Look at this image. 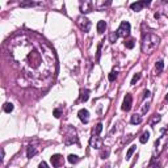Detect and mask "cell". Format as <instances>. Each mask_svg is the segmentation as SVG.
<instances>
[{
    "instance_id": "cell-1",
    "label": "cell",
    "mask_w": 168,
    "mask_h": 168,
    "mask_svg": "<svg viewBox=\"0 0 168 168\" xmlns=\"http://www.w3.org/2000/svg\"><path fill=\"white\" fill-rule=\"evenodd\" d=\"M7 50L17 71L36 88H47L58 72V59L53 46L30 30L16 33L7 41Z\"/></svg>"
},
{
    "instance_id": "cell-2",
    "label": "cell",
    "mask_w": 168,
    "mask_h": 168,
    "mask_svg": "<svg viewBox=\"0 0 168 168\" xmlns=\"http://www.w3.org/2000/svg\"><path fill=\"white\" fill-rule=\"evenodd\" d=\"M160 44V37H158L156 34L150 32H143L142 34V42H140V49L142 53L145 54H151L152 51L156 50V47Z\"/></svg>"
},
{
    "instance_id": "cell-3",
    "label": "cell",
    "mask_w": 168,
    "mask_h": 168,
    "mask_svg": "<svg viewBox=\"0 0 168 168\" xmlns=\"http://www.w3.org/2000/svg\"><path fill=\"white\" fill-rule=\"evenodd\" d=\"M74 143H79L78 133H76L75 127L68 126L66 129V133H65V145L70 146V145H74Z\"/></svg>"
},
{
    "instance_id": "cell-4",
    "label": "cell",
    "mask_w": 168,
    "mask_h": 168,
    "mask_svg": "<svg viewBox=\"0 0 168 168\" xmlns=\"http://www.w3.org/2000/svg\"><path fill=\"white\" fill-rule=\"evenodd\" d=\"M76 25L79 26V29H80L81 32L87 33V32H89V29H91V21L84 16H79L78 19H76Z\"/></svg>"
},
{
    "instance_id": "cell-5",
    "label": "cell",
    "mask_w": 168,
    "mask_h": 168,
    "mask_svg": "<svg viewBox=\"0 0 168 168\" xmlns=\"http://www.w3.org/2000/svg\"><path fill=\"white\" fill-rule=\"evenodd\" d=\"M130 29H131L130 24L127 23V21H122L121 25L118 26V29H117L118 37H127V36L130 34Z\"/></svg>"
},
{
    "instance_id": "cell-6",
    "label": "cell",
    "mask_w": 168,
    "mask_h": 168,
    "mask_svg": "<svg viewBox=\"0 0 168 168\" xmlns=\"http://www.w3.org/2000/svg\"><path fill=\"white\" fill-rule=\"evenodd\" d=\"M150 4H151V0H138L137 3H133V4L130 5V8L134 12H139V11H142L145 7H148Z\"/></svg>"
},
{
    "instance_id": "cell-7",
    "label": "cell",
    "mask_w": 168,
    "mask_h": 168,
    "mask_svg": "<svg viewBox=\"0 0 168 168\" xmlns=\"http://www.w3.org/2000/svg\"><path fill=\"white\" fill-rule=\"evenodd\" d=\"M80 12L83 15L89 13L92 11V0H80V4H79Z\"/></svg>"
},
{
    "instance_id": "cell-8",
    "label": "cell",
    "mask_w": 168,
    "mask_h": 168,
    "mask_svg": "<svg viewBox=\"0 0 168 168\" xmlns=\"http://www.w3.org/2000/svg\"><path fill=\"white\" fill-rule=\"evenodd\" d=\"M89 145L92 148H101L103 147V139L101 137H99V134H92L89 140Z\"/></svg>"
},
{
    "instance_id": "cell-9",
    "label": "cell",
    "mask_w": 168,
    "mask_h": 168,
    "mask_svg": "<svg viewBox=\"0 0 168 168\" xmlns=\"http://www.w3.org/2000/svg\"><path fill=\"white\" fill-rule=\"evenodd\" d=\"M50 160H51V164H53V167H62L63 164H65V159H63L62 155H59V154H55V155H53V156L50 158Z\"/></svg>"
},
{
    "instance_id": "cell-10",
    "label": "cell",
    "mask_w": 168,
    "mask_h": 168,
    "mask_svg": "<svg viewBox=\"0 0 168 168\" xmlns=\"http://www.w3.org/2000/svg\"><path fill=\"white\" fill-rule=\"evenodd\" d=\"M131 104H133V97H131V95L127 93L124 99V103H122V111L129 112L131 109Z\"/></svg>"
},
{
    "instance_id": "cell-11",
    "label": "cell",
    "mask_w": 168,
    "mask_h": 168,
    "mask_svg": "<svg viewBox=\"0 0 168 168\" xmlns=\"http://www.w3.org/2000/svg\"><path fill=\"white\" fill-rule=\"evenodd\" d=\"M78 116L83 124H88V122H89V112H88L87 109H80V111L78 112Z\"/></svg>"
},
{
    "instance_id": "cell-12",
    "label": "cell",
    "mask_w": 168,
    "mask_h": 168,
    "mask_svg": "<svg viewBox=\"0 0 168 168\" xmlns=\"http://www.w3.org/2000/svg\"><path fill=\"white\" fill-rule=\"evenodd\" d=\"M89 99V89H83L80 92V97H79V101L80 103H85Z\"/></svg>"
},
{
    "instance_id": "cell-13",
    "label": "cell",
    "mask_w": 168,
    "mask_h": 168,
    "mask_svg": "<svg viewBox=\"0 0 168 168\" xmlns=\"http://www.w3.org/2000/svg\"><path fill=\"white\" fill-rule=\"evenodd\" d=\"M37 148H36V146H33V145H30V146H28V150H26V156H28L29 159L30 158H33L36 154H37Z\"/></svg>"
},
{
    "instance_id": "cell-14",
    "label": "cell",
    "mask_w": 168,
    "mask_h": 168,
    "mask_svg": "<svg viewBox=\"0 0 168 168\" xmlns=\"http://www.w3.org/2000/svg\"><path fill=\"white\" fill-rule=\"evenodd\" d=\"M105 29H106V23L105 21H99V23H97V32L100 33V34H103L104 32H105Z\"/></svg>"
},
{
    "instance_id": "cell-15",
    "label": "cell",
    "mask_w": 168,
    "mask_h": 168,
    "mask_svg": "<svg viewBox=\"0 0 168 168\" xmlns=\"http://www.w3.org/2000/svg\"><path fill=\"white\" fill-rule=\"evenodd\" d=\"M130 121H131V124L133 125H139L140 122H142V117H140L139 114H133Z\"/></svg>"
},
{
    "instance_id": "cell-16",
    "label": "cell",
    "mask_w": 168,
    "mask_h": 168,
    "mask_svg": "<svg viewBox=\"0 0 168 168\" xmlns=\"http://www.w3.org/2000/svg\"><path fill=\"white\" fill-rule=\"evenodd\" d=\"M163 68H164L163 60H159V62H156V66H155V71H156V74H160V72L163 71Z\"/></svg>"
},
{
    "instance_id": "cell-17",
    "label": "cell",
    "mask_w": 168,
    "mask_h": 168,
    "mask_svg": "<svg viewBox=\"0 0 168 168\" xmlns=\"http://www.w3.org/2000/svg\"><path fill=\"white\" fill-rule=\"evenodd\" d=\"M148 139H150V133H148V131H145V133H143L142 135H140L139 142H140V143H146Z\"/></svg>"
},
{
    "instance_id": "cell-18",
    "label": "cell",
    "mask_w": 168,
    "mask_h": 168,
    "mask_svg": "<svg viewBox=\"0 0 168 168\" xmlns=\"http://www.w3.org/2000/svg\"><path fill=\"white\" fill-rule=\"evenodd\" d=\"M67 160H68V163H71V164H75V163H78L79 161V156H76V155H68V158H67Z\"/></svg>"
},
{
    "instance_id": "cell-19",
    "label": "cell",
    "mask_w": 168,
    "mask_h": 168,
    "mask_svg": "<svg viewBox=\"0 0 168 168\" xmlns=\"http://www.w3.org/2000/svg\"><path fill=\"white\" fill-rule=\"evenodd\" d=\"M135 150H137V146H131V147L129 148V151L126 152V160H129V159L131 158V155L135 152Z\"/></svg>"
},
{
    "instance_id": "cell-20",
    "label": "cell",
    "mask_w": 168,
    "mask_h": 168,
    "mask_svg": "<svg viewBox=\"0 0 168 168\" xmlns=\"http://www.w3.org/2000/svg\"><path fill=\"white\" fill-rule=\"evenodd\" d=\"M12 111H13V104L5 103V104H4V112H5V113H11Z\"/></svg>"
},
{
    "instance_id": "cell-21",
    "label": "cell",
    "mask_w": 168,
    "mask_h": 168,
    "mask_svg": "<svg viewBox=\"0 0 168 168\" xmlns=\"http://www.w3.org/2000/svg\"><path fill=\"white\" fill-rule=\"evenodd\" d=\"M103 131V124H97L96 127L93 129V133L92 134H100Z\"/></svg>"
},
{
    "instance_id": "cell-22",
    "label": "cell",
    "mask_w": 168,
    "mask_h": 168,
    "mask_svg": "<svg viewBox=\"0 0 168 168\" xmlns=\"http://www.w3.org/2000/svg\"><path fill=\"white\" fill-rule=\"evenodd\" d=\"M33 5H36V4L32 1V0H26V1L21 3V7H23V8H26V7H33Z\"/></svg>"
},
{
    "instance_id": "cell-23",
    "label": "cell",
    "mask_w": 168,
    "mask_h": 168,
    "mask_svg": "<svg viewBox=\"0 0 168 168\" xmlns=\"http://www.w3.org/2000/svg\"><path fill=\"white\" fill-rule=\"evenodd\" d=\"M116 78H117V71H116V70H113L111 74H109L108 79H109V81H114V80H116Z\"/></svg>"
},
{
    "instance_id": "cell-24",
    "label": "cell",
    "mask_w": 168,
    "mask_h": 168,
    "mask_svg": "<svg viewBox=\"0 0 168 168\" xmlns=\"http://www.w3.org/2000/svg\"><path fill=\"white\" fill-rule=\"evenodd\" d=\"M117 38H118V34H117V32H113L111 36H109V39H111V42L112 44H114L116 41H117Z\"/></svg>"
},
{
    "instance_id": "cell-25",
    "label": "cell",
    "mask_w": 168,
    "mask_h": 168,
    "mask_svg": "<svg viewBox=\"0 0 168 168\" xmlns=\"http://www.w3.org/2000/svg\"><path fill=\"white\" fill-rule=\"evenodd\" d=\"M139 79H140V74H135V75H134V76H133V79H131V85L135 84L137 81L139 80Z\"/></svg>"
},
{
    "instance_id": "cell-26",
    "label": "cell",
    "mask_w": 168,
    "mask_h": 168,
    "mask_svg": "<svg viewBox=\"0 0 168 168\" xmlns=\"http://www.w3.org/2000/svg\"><path fill=\"white\" fill-rule=\"evenodd\" d=\"M125 46H126L127 49H133L134 47V39H130V41L125 42Z\"/></svg>"
},
{
    "instance_id": "cell-27",
    "label": "cell",
    "mask_w": 168,
    "mask_h": 168,
    "mask_svg": "<svg viewBox=\"0 0 168 168\" xmlns=\"http://www.w3.org/2000/svg\"><path fill=\"white\" fill-rule=\"evenodd\" d=\"M101 46H103V44L100 42L99 44V47H97V55H96V60H99L100 59V54H101Z\"/></svg>"
},
{
    "instance_id": "cell-28",
    "label": "cell",
    "mask_w": 168,
    "mask_h": 168,
    "mask_svg": "<svg viewBox=\"0 0 168 168\" xmlns=\"http://www.w3.org/2000/svg\"><path fill=\"white\" fill-rule=\"evenodd\" d=\"M60 114H62L60 109H54V116H55L57 118H59V117H60Z\"/></svg>"
},
{
    "instance_id": "cell-29",
    "label": "cell",
    "mask_w": 168,
    "mask_h": 168,
    "mask_svg": "<svg viewBox=\"0 0 168 168\" xmlns=\"http://www.w3.org/2000/svg\"><path fill=\"white\" fill-rule=\"evenodd\" d=\"M108 155H109V150H106V151H103V152H101V158H103V159L108 158Z\"/></svg>"
},
{
    "instance_id": "cell-30",
    "label": "cell",
    "mask_w": 168,
    "mask_h": 168,
    "mask_svg": "<svg viewBox=\"0 0 168 168\" xmlns=\"http://www.w3.org/2000/svg\"><path fill=\"white\" fill-rule=\"evenodd\" d=\"M159 121H160V116H155V117H154V120H152V125H154L155 124V122H159Z\"/></svg>"
},
{
    "instance_id": "cell-31",
    "label": "cell",
    "mask_w": 168,
    "mask_h": 168,
    "mask_svg": "<svg viewBox=\"0 0 168 168\" xmlns=\"http://www.w3.org/2000/svg\"><path fill=\"white\" fill-rule=\"evenodd\" d=\"M39 167H47V163H45V161H42V163H39Z\"/></svg>"
},
{
    "instance_id": "cell-32",
    "label": "cell",
    "mask_w": 168,
    "mask_h": 168,
    "mask_svg": "<svg viewBox=\"0 0 168 168\" xmlns=\"http://www.w3.org/2000/svg\"><path fill=\"white\" fill-rule=\"evenodd\" d=\"M150 96V91H145V95H143V97H148Z\"/></svg>"
},
{
    "instance_id": "cell-33",
    "label": "cell",
    "mask_w": 168,
    "mask_h": 168,
    "mask_svg": "<svg viewBox=\"0 0 168 168\" xmlns=\"http://www.w3.org/2000/svg\"><path fill=\"white\" fill-rule=\"evenodd\" d=\"M166 100H167V101H168V95H167V96H166Z\"/></svg>"
}]
</instances>
